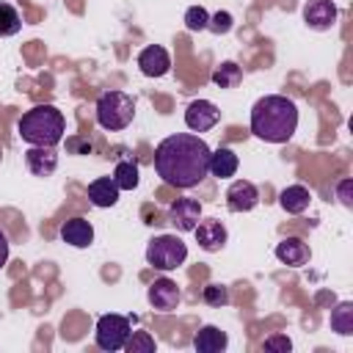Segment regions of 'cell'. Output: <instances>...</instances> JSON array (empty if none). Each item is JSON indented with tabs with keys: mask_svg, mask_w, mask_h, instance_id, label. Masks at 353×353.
Instances as JSON below:
<instances>
[{
	"mask_svg": "<svg viewBox=\"0 0 353 353\" xmlns=\"http://www.w3.org/2000/svg\"><path fill=\"white\" fill-rule=\"evenodd\" d=\"M154 171L171 188H196L210 174V146L193 132L168 135L154 149Z\"/></svg>",
	"mask_w": 353,
	"mask_h": 353,
	"instance_id": "cell-1",
	"label": "cell"
},
{
	"mask_svg": "<svg viewBox=\"0 0 353 353\" xmlns=\"http://www.w3.org/2000/svg\"><path fill=\"white\" fill-rule=\"evenodd\" d=\"M298 130V108L290 97L268 94L251 108V132L268 143H287Z\"/></svg>",
	"mask_w": 353,
	"mask_h": 353,
	"instance_id": "cell-2",
	"label": "cell"
},
{
	"mask_svg": "<svg viewBox=\"0 0 353 353\" xmlns=\"http://www.w3.org/2000/svg\"><path fill=\"white\" fill-rule=\"evenodd\" d=\"M19 138L30 146H58L66 132V119L55 105H36L28 113H22Z\"/></svg>",
	"mask_w": 353,
	"mask_h": 353,
	"instance_id": "cell-3",
	"label": "cell"
},
{
	"mask_svg": "<svg viewBox=\"0 0 353 353\" xmlns=\"http://www.w3.org/2000/svg\"><path fill=\"white\" fill-rule=\"evenodd\" d=\"M135 119V99L124 91H102L97 99V124L102 130H124Z\"/></svg>",
	"mask_w": 353,
	"mask_h": 353,
	"instance_id": "cell-4",
	"label": "cell"
},
{
	"mask_svg": "<svg viewBox=\"0 0 353 353\" xmlns=\"http://www.w3.org/2000/svg\"><path fill=\"white\" fill-rule=\"evenodd\" d=\"M188 259V245L176 234H157L146 245V262L154 270H176Z\"/></svg>",
	"mask_w": 353,
	"mask_h": 353,
	"instance_id": "cell-5",
	"label": "cell"
},
{
	"mask_svg": "<svg viewBox=\"0 0 353 353\" xmlns=\"http://www.w3.org/2000/svg\"><path fill=\"white\" fill-rule=\"evenodd\" d=\"M130 334H132V328H130V317H124V314H113V312H110V314H102V317L97 320L94 339H97V347H99V350L113 353V350H121V347L127 345Z\"/></svg>",
	"mask_w": 353,
	"mask_h": 353,
	"instance_id": "cell-6",
	"label": "cell"
},
{
	"mask_svg": "<svg viewBox=\"0 0 353 353\" xmlns=\"http://www.w3.org/2000/svg\"><path fill=\"white\" fill-rule=\"evenodd\" d=\"M218 119H221V110H218V105L210 102V99H193V102L185 108V124H188V130H193V132H207V130H212V127L218 124Z\"/></svg>",
	"mask_w": 353,
	"mask_h": 353,
	"instance_id": "cell-7",
	"label": "cell"
},
{
	"mask_svg": "<svg viewBox=\"0 0 353 353\" xmlns=\"http://www.w3.org/2000/svg\"><path fill=\"white\" fill-rule=\"evenodd\" d=\"M193 234H196V243H199V248H204V251H221L223 245H226V226H223V221H218V218H199V223H196V229H193Z\"/></svg>",
	"mask_w": 353,
	"mask_h": 353,
	"instance_id": "cell-8",
	"label": "cell"
},
{
	"mask_svg": "<svg viewBox=\"0 0 353 353\" xmlns=\"http://www.w3.org/2000/svg\"><path fill=\"white\" fill-rule=\"evenodd\" d=\"M146 298H149V306L154 312H174L179 306V298L182 295H179V287L171 279H154L149 284Z\"/></svg>",
	"mask_w": 353,
	"mask_h": 353,
	"instance_id": "cell-9",
	"label": "cell"
},
{
	"mask_svg": "<svg viewBox=\"0 0 353 353\" xmlns=\"http://www.w3.org/2000/svg\"><path fill=\"white\" fill-rule=\"evenodd\" d=\"M256 204H259V190H256L254 182L237 179V182L229 185V190H226V207L232 212H251Z\"/></svg>",
	"mask_w": 353,
	"mask_h": 353,
	"instance_id": "cell-10",
	"label": "cell"
},
{
	"mask_svg": "<svg viewBox=\"0 0 353 353\" xmlns=\"http://www.w3.org/2000/svg\"><path fill=\"white\" fill-rule=\"evenodd\" d=\"M336 17H339V11H336L334 0H309L303 6V22L312 30H331Z\"/></svg>",
	"mask_w": 353,
	"mask_h": 353,
	"instance_id": "cell-11",
	"label": "cell"
},
{
	"mask_svg": "<svg viewBox=\"0 0 353 353\" xmlns=\"http://www.w3.org/2000/svg\"><path fill=\"white\" fill-rule=\"evenodd\" d=\"M138 69H141L146 77H163V74H168V69H171V55H168V50L160 47V44L143 47L141 55H138Z\"/></svg>",
	"mask_w": 353,
	"mask_h": 353,
	"instance_id": "cell-12",
	"label": "cell"
},
{
	"mask_svg": "<svg viewBox=\"0 0 353 353\" xmlns=\"http://www.w3.org/2000/svg\"><path fill=\"white\" fill-rule=\"evenodd\" d=\"M201 218V204L196 199H176L168 207V221L179 229V232H193L196 223Z\"/></svg>",
	"mask_w": 353,
	"mask_h": 353,
	"instance_id": "cell-13",
	"label": "cell"
},
{
	"mask_svg": "<svg viewBox=\"0 0 353 353\" xmlns=\"http://www.w3.org/2000/svg\"><path fill=\"white\" fill-rule=\"evenodd\" d=\"M58 234H61V240H63L66 245H72V248H88V245L94 243V226H91V221H85V218H80V215L63 221L61 229H58Z\"/></svg>",
	"mask_w": 353,
	"mask_h": 353,
	"instance_id": "cell-14",
	"label": "cell"
},
{
	"mask_svg": "<svg viewBox=\"0 0 353 353\" xmlns=\"http://www.w3.org/2000/svg\"><path fill=\"white\" fill-rule=\"evenodd\" d=\"M25 165L33 176H50L58 168V154L52 146H30L25 152Z\"/></svg>",
	"mask_w": 353,
	"mask_h": 353,
	"instance_id": "cell-15",
	"label": "cell"
},
{
	"mask_svg": "<svg viewBox=\"0 0 353 353\" xmlns=\"http://www.w3.org/2000/svg\"><path fill=\"white\" fill-rule=\"evenodd\" d=\"M312 251L309 245L301 240V237H284L279 245H276V259L281 265H290V268H303L309 262Z\"/></svg>",
	"mask_w": 353,
	"mask_h": 353,
	"instance_id": "cell-16",
	"label": "cell"
},
{
	"mask_svg": "<svg viewBox=\"0 0 353 353\" xmlns=\"http://www.w3.org/2000/svg\"><path fill=\"white\" fill-rule=\"evenodd\" d=\"M226 345H229V336L218 325H201L193 336V347L199 353H221L226 350Z\"/></svg>",
	"mask_w": 353,
	"mask_h": 353,
	"instance_id": "cell-17",
	"label": "cell"
},
{
	"mask_svg": "<svg viewBox=\"0 0 353 353\" xmlns=\"http://www.w3.org/2000/svg\"><path fill=\"white\" fill-rule=\"evenodd\" d=\"M119 185L113 182V176H97L88 185V201L94 207H113L119 201Z\"/></svg>",
	"mask_w": 353,
	"mask_h": 353,
	"instance_id": "cell-18",
	"label": "cell"
},
{
	"mask_svg": "<svg viewBox=\"0 0 353 353\" xmlns=\"http://www.w3.org/2000/svg\"><path fill=\"white\" fill-rule=\"evenodd\" d=\"M237 154L229 149V146H218L215 152H210V174L218 176V179H229L237 174Z\"/></svg>",
	"mask_w": 353,
	"mask_h": 353,
	"instance_id": "cell-19",
	"label": "cell"
},
{
	"mask_svg": "<svg viewBox=\"0 0 353 353\" xmlns=\"http://www.w3.org/2000/svg\"><path fill=\"white\" fill-rule=\"evenodd\" d=\"M279 204H281L284 212H290V215H301V212L309 210V204H312V193H309L303 185H290V188H284V190L279 193Z\"/></svg>",
	"mask_w": 353,
	"mask_h": 353,
	"instance_id": "cell-20",
	"label": "cell"
},
{
	"mask_svg": "<svg viewBox=\"0 0 353 353\" xmlns=\"http://www.w3.org/2000/svg\"><path fill=\"white\" fill-rule=\"evenodd\" d=\"M138 163L135 160H119L113 168V182L119 185V190H135L138 188Z\"/></svg>",
	"mask_w": 353,
	"mask_h": 353,
	"instance_id": "cell-21",
	"label": "cell"
},
{
	"mask_svg": "<svg viewBox=\"0 0 353 353\" xmlns=\"http://www.w3.org/2000/svg\"><path fill=\"white\" fill-rule=\"evenodd\" d=\"M240 80H243V69H240L234 61H223V63L215 66V72H212V83H215L218 88H234V85H240Z\"/></svg>",
	"mask_w": 353,
	"mask_h": 353,
	"instance_id": "cell-22",
	"label": "cell"
},
{
	"mask_svg": "<svg viewBox=\"0 0 353 353\" xmlns=\"http://www.w3.org/2000/svg\"><path fill=\"white\" fill-rule=\"evenodd\" d=\"M331 328L342 336H350L353 334V303L350 301H342L334 312H331Z\"/></svg>",
	"mask_w": 353,
	"mask_h": 353,
	"instance_id": "cell-23",
	"label": "cell"
},
{
	"mask_svg": "<svg viewBox=\"0 0 353 353\" xmlns=\"http://www.w3.org/2000/svg\"><path fill=\"white\" fill-rule=\"evenodd\" d=\"M19 28H22L19 11L8 3H0V36H14L19 33Z\"/></svg>",
	"mask_w": 353,
	"mask_h": 353,
	"instance_id": "cell-24",
	"label": "cell"
},
{
	"mask_svg": "<svg viewBox=\"0 0 353 353\" xmlns=\"http://www.w3.org/2000/svg\"><path fill=\"white\" fill-rule=\"evenodd\" d=\"M154 347H157V342H154V336H152L149 331H135V334H130V339H127V345H124L127 353H154Z\"/></svg>",
	"mask_w": 353,
	"mask_h": 353,
	"instance_id": "cell-25",
	"label": "cell"
},
{
	"mask_svg": "<svg viewBox=\"0 0 353 353\" xmlns=\"http://www.w3.org/2000/svg\"><path fill=\"white\" fill-rule=\"evenodd\" d=\"M207 22H210V14L204 6H190L185 11V28L190 33H199V30H207Z\"/></svg>",
	"mask_w": 353,
	"mask_h": 353,
	"instance_id": "cell-26",
	"label": "cell"
},
{
	"mask_svg": "<svg viewBox=\"0 0 353 353\" xmlns=\"http://www.w3.org/2000/svg\"><path fill=\"white\" fill-rule=\"evenodd\" d=\"M201 298H204V303H210V306H226L229 303V290L223 287V284H207L204 287V292H201Z\"/></svg>",
	"mask_w": 353,
	"mask_h": 353,
	"instance_id": "cell-27",
	"label": "cell"
},
{
	"mask_svg": "<svg viewBox=\"0 0 353 353\" xmlns=\"http://www.w3.org/2000/svg\"><path fill=\"white\" fill-rule=\"evenodd\" d=\"M232 28H234V19H232L229 11H215V14L210 17V22H207V30H212V33H218V36L229 33Z\"/></svg>",
	"mask_w": 353,
	"mask_h": 353,
	"instance_id": "cell-28",
	"label": "cell"
},
{
	"mask_svg": "<svg viewBox=\"0 0 353 353\" xmlns=\"http://www.w3.org/2000/svg\"><path fill=\"white\" fill-rule=\"evenodd\" d=\"M290 347H292V342H290V336H284V334H273V336H268V339H265V350L287 353Z\"/></svg>",
	"mask_w": 353,
	"mask_h": 353,
	"instance_id": "cell-29",
	"label": "cell"
},
{
	"mask_svg": "<svg viewBox=\"0 0 353 353\" xmlns=\"http://www.w3.org/2000/svg\"><path fill=\"white\" fill-rule=\"evenodd\" d=\"M336 193H339V201L345 207H353V179H342L336 185Z\"/></svg>",
	"mask_w": 353,
	"mask_h": 353,
	"instance_id": "cell-30",
	"label": "cell"
},
{
	"mask_svg": "<svg viewBox=\"0 0 353 353\" xmlns=\"http://www.w3.org/2000/svg\"><path fill=\"white\" fill-rule=\"evenodd\" d=\"M6 262H8V237H6V232L0 229V270H3Z\"/></svg>",
	"mask_w": 353,
	"mask_h": 353,
	"instance_id": "cell-31",
	"label": "cell"
}]
</instances>
